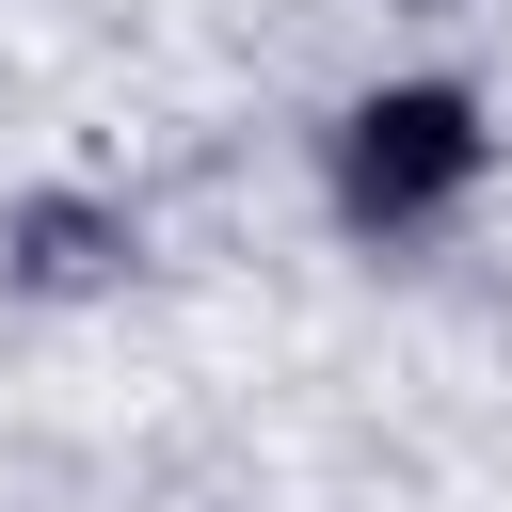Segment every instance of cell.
Segmentation results:
<instances>
[{
  "label": "cell",
  "mask_w": 512,
  "mask_h": 512,
  "mask_svg": "<svg viewBox=\"0 0 512 512\" xmlns=\"http://www.w3.org/2000/svg\"><path fill=\"white\" fill-rule=\"evenodd\" d=\"M464 176H480L464 96H368V112H352V208H368V224H416V208L464 192Z\"/></svg>",
  "instance_id": "obj_1"
}]
</instances>
